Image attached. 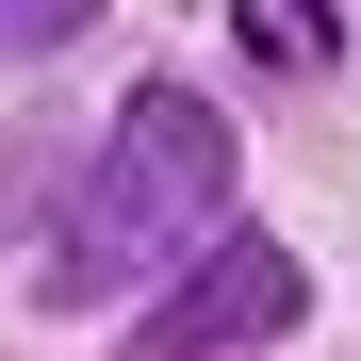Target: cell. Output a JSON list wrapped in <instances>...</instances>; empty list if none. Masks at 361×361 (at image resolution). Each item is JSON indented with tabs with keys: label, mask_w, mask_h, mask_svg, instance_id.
I'll list each match as a JSON object with an SVG mask.
<instances>
[{
	"label": "cell",
	"mask_w": 361,
	"mask_h": 361,
	"mask_svg": "<svg viewBox=\"0 0 361 361\" xmlns=\"http://www.w3.org/2000/svg\"><path fill=\"white\" fill-rule=\"evenodd\" d=\"M214 197H230V115L197 82H132L33 279L66 295V312H99V295H132L148 263H180V230H214Z\"/></svg>",
	"instance_id": "6da1fadb"
},
{
	"label": "cell",
	"mask_w": 361,
	"mask_h": 361,
	"mask_svg": "<svg viewBox=\"0 0 361 361\" xmlns=\"http://www.w3.org/2000/svg\"><path fill=\"white\" fill-rule=\"evenodd\" d=\"M312 295H295V247L279 230H230V247H197V279L148 295V345L164 361H214V345H279Z\"/></svg>",
	"instance_id": "7a4b0ae2"
},
{
	"label": "cell",
	"mask_w": 361,
	"mask_h": 361,
	"mask_svg": "<svg viewBox=\"0 0 361 361\" xmlns=\"http://www.w3.org/2000/svg\"><path fill=\"white\" fill-rule=\"evenodd\" d=\"M247 49H263V66H312V49H329V0H247Z\"/></svg>",
	"instance_id": "3957f363"
},
{
	"label": "cell",
	"mask_w": 361,
	"mask_h": 361,
	"mask_svg": "<svg viewBox=\"0 0 361 361\" xmlns=\"http://www.w3.org/2000/svg\"><path fill=\"white\" fill-rule=\"evenodd\" d=\"M66 33H99V0H0V49H17V66L66 49Z\"/></svg>",
	"instance_id": "277c9868"
}]
</instances>
